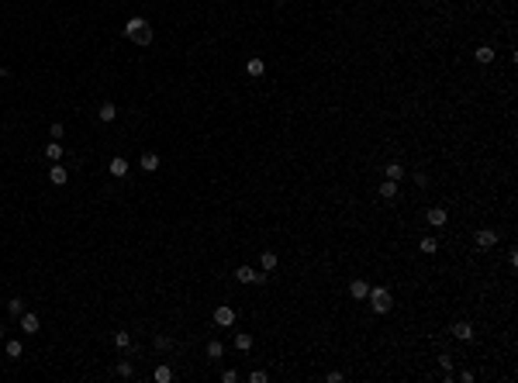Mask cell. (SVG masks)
<instances>
[{"mask_svg": "<svg viewBox=\"0 0 518 383\" xmlns=\"http://www.w3.org/2000/svg\"><path fill=\"white\" fill-rule=\"evenodd\" d=\"M259 266H263V269H266V273H273V269H276V252H263V256H259Z\"/></svg>", "mask_w": 518, "mask_h": 383, "instance_id": "cell-21", "label": "cell"}, {"mask_svg": "<svg viewBox=\"0 0 518 383\" xmlns=\"http://www.w3.org/2000/svg\"><path fill=\"white\" fill-rule=\"evenodd\" d=\"M235 349H238V352H249V349H252V335H249V331H238V335H235Z\"/></svg>", "mask_w": 518, "mask_h": 383, "instance_id": "cell-19", "label": "cell"}, {"mask_svg": "<svg viewBox=\"0 0 518 383\" xmlns=\"http://www.w3.org/2000/svg\"><path fill=\"white\" fill-rule=\"evenodd\" d=\"M152 345H155V349H170V335H155V338H152Z\"/></svg>", "mask_w": 518, "mask_h": 383, "instance_id": "cell-28", "label": "cell"}, {"mask_svg": "<svg viewBox=\"0 0 518 383\" xmlns=\"http://www.w3.org/2000/svg\"><path fill=\"white\" fill-rule=\"evenodd\" d=\"M4 349H7V359H21V352H24V345H21L18 338H11V342L4 345Z\"/></svg>", "mask_w": 518, "mask_h": 383, "instance_id": "cell-22", "label": "cell"}, {"mask_svg": "<svg viewBox=\"0 0 518 383\" xmlns=\"http://www.w3.org/2000/svg\"><path fill=\"white\" fill-rule=\"evenodd\" d=\"M128 169H132V162H128L125 155H114V159H111V176L121 180V176H128Z\"/></svg>", "mask_w": 518, "mask_h": 383, "instance_id": "cell-10", "label": "cell"}, {"mask_svg": "<svg viewBox=\"0 0 518 383\" xmlns=\"http://www.w3.org/2000/svg\"><path fill=\"white\" fill-rule=\"evenodd\" d=\"M439 363H442V369H446V373H453V356H442Z\"/></svg>", "mask_w": 518, "mask_h": 383, "instance_id": "cell-32", "label": "cell"}, {"mask_svg": "<svg viewBox=\"0 0 518 383\" xmlns=\"http://www.w3.org/2000/svg\"><path fill=\"white\" fill-rule=\"evenodd\" d=\"M49 180H52V187H66V180H69V173H66V166H49Z\"/></svg>", "mask_w": 518, "mask_h": 383, "instance_id": "cell-11", "label": "cell"}, {"mask_svg": "<svg viewBox=\"0 0 518 383\" xmlns=\"http://www.w3.org/2000/svg\"><path fill=\"white\" fill-rule=\"evenodd\" d=\"M473 245H477V249H494V245H498V231L480 228L477 235H473Z\"/></svg>", "mask_w": 518, "mask_h": 383, "instance_id": "cell-5", "label": "cell"}, {"mask_svg": "<svg viewBox=\"0 0 518 383\" xmlns=\"http://www.w3.org/2000/svg\"><path fill=\"white\" fill-rule=\"evenodd\" d=\"M0 338H4V328H0Z\"/></svg>", "mask_w": 518, "mask_h": 383, "instance_id": "cell-34", "label": "cell"}, {"mask_svg": "<svg viewBox=\"0 0 518 383\" xmlns=\"http://www.w3.org/2000/svg\"><path fill=\"white\" fill-rule=\"evenodd\" d=\"M97 117H100L104 124H111V121L117 117V107H114V104H100V111H97Z\"/></svg>", "mask_w": 518, "mask_h": 383, "instance_id": "cell-15", "label": "cell"}, {"mask_svg": "<svg viewBox=\"0 0 518 383\" xmlns=\"http://www.w3.org/2000/svg\"><path fill=\"white\" fill-rule=\"evenodd\" d=\"M221 380H225V383H238V373H235V369H225Z\"/></svg>", "mask_w": 518, "mask_h": 383, "instance_id": "cell-31", "label": "cell"}, {"mask_svg": "<svg viewBox=\"0 0 518 383\" xmlns=\"http://www.w3.org/2000/svg\"><path fill=\"white\" fill-rule=\"evenodd\" d=\"M114 345L117 349H128V345H132V335H128V331H114Z\"/></svg>", "mask_w": 518, "mask_h": 383, "instance_id": "cell-27", "label": "cell"}, {"mask_svg": "<svg viewBox=\"0 0 518 383\" xmlns=\"http://www.w3.org/2000/svg\"><path fill=\"white\" fill-rule=\"evenodd\" d=\"M214 325H218V328H231V325H235V307H228V304L214 307Z\"/></svg>", "mask_w": 518, "mask_h": 383, "instance_id": "cell-4", "label": "cell"}, {"mask_svg": "<svg viewBox=\"0 0 518 383\" xmlns=\"http://www.w3.org/2000/svg\"><path fill=\"white\" fill-rule=\"evenodd\" d=\"M266 380H269V376L263 373V369H252V373H249V383H266Z\"/></svg>", "mask_w": 518, "mask_h": 383, "instance_id": "cell-29", "label": "cell"}, {"mask_svg": "<svg viewBox=\"0 0 518 383\" xmlns=\"http://www.w3.org/2000/svg\"><path fill=\"white\" fill-rule=\"evenodd\" d=\"M384 169H387V180H394V183L404 180V162H387Z\"/></svg>", "mask_w": 518, "mask_h": 383, "instance_id": "cell-16", "label": "cell"}, {"mask_svg": "<svg viewBox=\"0 0 518 383\" xmlns=\"http://www.w3.org/2000/svg\"><path fill=\"white\" fill-rule=\"evenodd\" d=\"M246 73H249V76H256V79H259V76H263V73H266V62H263V59H259V56H249V59H246Z\"/></svg>", "mask_w": 518, "mask_h": 383, "instance_id": "cell-9", "label": "cell"}, {"mask_svg": "<svg viewBox=\"0 0 518 383\" xmlns=\"http://www.w3.org/2000/svg\"><path fill=\"white\" fill-rule=\"evenodd\" d=\"M366 301H370V307H373V314H387V311L394 307V301H390V290H384V287H370Z\"/></svg>", "mask_w": 518, "mask_h": 383, "instance_id": "cell-2", "label": "cell"}, {"mask_svg": "<svg viewBox=\"0 0 518 383\" xmlns=\"http://www.w3.org/2000/svg\"><path fill=\"white\" fill-rule=\"evenodd\" d=\"M494 56H498V52H494L491 45H480L477 52H473V59H477L480 66H491V62H494Z\"/></svg>", "mask_w": 518, "mask_h": 383, "instance_id": "cell-13", "label": "cell"}, {"mask_svg": "<svg viewBox=\"0 0 518 383\" xmlns=\"http://www.w3.org/2000/svg\"><path fill=\"white\" fill-rule=\"evenodd\" d=\"M235 280H238V283H256V287H263V283L269 280V273L266 269H252V266H238L235 269Z\"/></svg>", "mask_w": 518, "mask_h": 383, "instance_id": "cell-3", "label": "cell"}, {"mask_svg": "<svg viewBox=\"0 0 518 383\" xmlns=\"http://www.w3.org/2000/svg\"><path fill=\"white\" fill-rule=\"evenodd\" d=\"M152 380H155V383H170V380H173V369H170V366H155Z\"/></svg>", "mask_w": 518, "mask_h": 383, "instance_id": "cell-23", "label": "cell"}, {"mask_svg": "<svg viewBox=\"0 0 518 383\" xmlns=\"http://www.w3.org/2000/svg\"><path fill=\"white\" fill-rule=\"evenodd\" d=\"M221 356H225V345L218 342V338H211L208 342V359H221Z\"/></svg>", "mask_w": 518, "mask_h": 383, "instance_id": "cell-24", "label": "cell"}, {"mask_svg": "<svg viewBox=\"0 0 518 383\" xmlns=\"http://www.w3.org/2000/svg\"><path fill=\"white\" fill-rule=\"evenodd\" d=\"M125 38L135 41V45H149L152 41V28L145 18H128L125 21Z\"/></svg>", "mask_w": 518, "mask_h": 383, "instance_id": "cell-1", "label": "cell"}, {"mask_svg": "<svg viewBox=\"0 0 518 383\" xmlns=\"http://www.w3.org/2000/svg\"><path fill=\"white\" fill-rule=\"evenodd\" d=\"M45 155H49L52 162H59V159H62V145H59V142H49V145H45Z\"/></svg>", "mask_w": 518, "mask_h": 383, "instance_id": "cell-25", "label": "cell"}, {"mask_svg": "<svg viewBox=\"0 0 518 383\" xmlns=\"http://www.w3.org/2000/svg\"><path fill=\"white\" fill-rule=\"evenodd\" d=\"M449 331H453V338H460V342H470V338H473V325H470V321H456Z\"/></svg>", "mask_w": 518, "mask_h": 383, "instance_id": "cell-8", "label": "cell"}, {"mask_svg": "<svg viewBox=\"0 0 518 383\" xmlns=\"http://www.w3.org/2000/svg\"><path fill=\"white\" fill-rule=\"evenodd\" d=\"M7 311H11L14 318H21V314H24V301H21V297H11V301H7Z\"/></svg>", "mask_w": 518, "mask_h": 383, "instance_id": "cell-26", "label": "cell"}, {"mask_svg": "<svg viewBox=\"0 0 518 383\" xmlns=\"http://www.w3.org/2000/svg\"><path fill=\"white\" fill-rule=\"evenodd\" d=\"M418 249H422L425 256H435V252H439V238H432V235H428V238H422V242H418Z\"/></svg>", "mask_w": 518, "mask_h": 383, "instance_id": "cell-18", "label": "cell"}, {"mask_svg": "<svg viewBox=\"0 0 518 383\" xmlns=\"http://www.w3.org/2000/svg\"><path fill=\"white\" fill-rule=\"evenodd\" d=\"M18 325H21V331H28V335H38L42 331V321H38V314H31V311H24L18 318Z\"/></svg>", "mask_w": 518, "mask_h": 383, "instance_id": "cell-6", "label": "cell"}, {"mask_svg": "<svg viewBox=\"0 0 518 383\" xmlns=\"http://www.w3.org/2000/svg\"><path fill=\"white\" fill-rule=\"evenodd\" d=\"M49 135H52V138H56V142H59V138H62V135H66V128H62V124H59V121H56V124H52V128H49Z\"/></svg>", "mask_w": 518, "mask_h": 383, "instance_id": "cell-30", "label": "cell"}, {"mask_svg": "<svg viewBox=\"0 0 518 383\" xmlns=\"http://www.w3.org/2000/svg\"><path fill=\"white\" fill-rule=\"evenodd\" d=\"M380 197H384V200H397V183H394V180H384V183H380Z\"/></svg>", "mask_w": 518, "mask_h": 383, "instance_id": "cell-17", "label": "cell"}, {"mask_svg": "<svg viewBox=\"0 0 518 383\" xmlns=\"http://www.w3.org/2000/svg\"><path fill=\"white\" fill-rule=\"evenodd\" d=\"M415 183H418V187L425 190V187H428V176H425V173H415Z\"/></svg>", "mask_w": 518, "mask_h": 383, "instance_id": "cell-33", "label": "cell"}, {"mask_svg": "<svg viewBox=\"0 0 518 383\" xmlns=\"http://www.w3.org/2000/svg\"><path fill=\"white\" fill-rule=\"evenodd\" d=\"M138 166H142L145 173H155V169H159V155H155V152H145L142 159H138Z\"/></svg>", "mask_w": 518, "mask_h": 383, "instance_id": "cell-14", "label": "cell"}, {"mask_svg": "<svg viewBox=\"0 0 518 383\" xmlns=\"http://www.w3.org/2000/svg\"><path fill=\"white\" fill-rule=\"evenodd\" d=\"M425 221H428L432 228H442V225L449 221V214H446V207H428V211H425Z\"/></svg>", "mask_w": 518, "mask_h": 383, "instance_id": "cell-7", "label": "cell"}, {"mask_svg": "<svg viewBox=\"0 0 518 383\" xmlns=\"http://www.w3.org/2000/svg\"><path fill=\"white\" fill-rule=\"evenodd\" d=\"M114 373H117V376H121V380H132V376H135V366L128 363V359H121V363L114 366Z\"/></svg>", "mask_w": 518, "mask_h": 383, "instance_id": "cell-20", "label": "cell"}, {"mask_svg": "<svg viewBox=\"0 0 518 383\" xmlns=\"http://www.w3.org/2000/svg\"><path fill=\"white\" fill-rule=\"evenodd\" d=\"M366 293H370V283H366V280H352V283H349V297H352V301H366Z\"/></svg>", "mask_w": 518, "mask_h": 383, "instance_id": "cell-12", "label": "cell"}]
</instances>
